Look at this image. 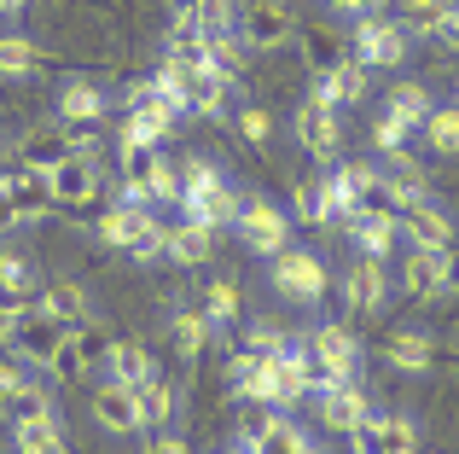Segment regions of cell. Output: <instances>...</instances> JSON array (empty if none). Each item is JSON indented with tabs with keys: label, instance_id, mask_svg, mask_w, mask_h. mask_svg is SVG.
Masks as SVG:
<instances>
[{
	"label": "cell",
	"instance_id": "7402d4cb",
	"mask_svg": "<svg viewBox=\"0 0 459 454\" xmlns=\"http://www.w3.org/2000/svg\"><path fill=\"white\" fill-rule=\"evenodd\" d=\"M238 210H245V193H238L233 181H221V187H210L198 205H180V216H186V222H204V227H215V233H221V227L238 222Z\"/></svg>",
	"mask_w": 459,
	"mask_h": 454
},
{
	"label": "cell",
	"instance_id": "8d00e7d4",
	"mask_svg": "<svg viewBox=\"0 0 459 454\" xmlns=\"http://www.w3.org/2000/svg\"><path fill=\"white\" fill-rule=\"evenodd\" d=\"M250 449L256 454H308V437L297 432L285 414H273V420H262V432L250 437Z\"/></svg>",
	"mask_w": 459,
	"mask_h": 454
},
{
	"label": "cell",
	"instance_id": "9f6ffc18",
	"mask_svg": "<svg viewBox=\"0 0 459 454\" xmlns=\"http://www.w3.org/2000/svg\"><path fill=\"white\" fill-rule=\"evenodd\" d=\"M442 280H448V292H459V239L442 250Z\"/></svg>",
	"mask_w": 459,
	"mask_h": 454
},
{
	"label": "cell",
	"instance_id": "e575fe53",
	"mask_svg": "<svg viewBox=\"0 0 459 454\" xmlns=\"http://www.w3.org/2000/svg\"><path fill=\"white\" fill-rule=\"evenodd\" d=\"M134 402H140V432H146V425H157V432H163V425L175 420V402H180V397H175V385H169L163 373H152L146 385L134 390Z\"/></svg>",
	"mask_w": 459,
	"mask_h": 454
},
{
	"label": "cell",
	"instance_id": "bcb514c9",
	"mask_svg": "<svg viewBox=\"0 0 459 454\" xmlns=\"http://www.w3.org/2000/svg\"><path fill=\"white\" fill-rule=\"evenodd\" d=\"M192 23H198L204 35H227V30H238V0H204V6L192 12Z\"/></svg>",
	"mask_w": 459,
	"mask_h": 454
},
{
	"label": "cell",
	"instance_id": "83f0119b",
	"mask_svg": "<svg viewBox=\"0 0 459 454\" xmlns=\"http://www.w3.org/2000/svg\"><path fill=\"white\" fill-rule=\"evenodd\" d=\"M35 292H41V280H35L30 257H18V250H0V303H6V309H30Z\"/></svg>",
	"mask_w": 459,
	"mask_h": 454
},
{
	"label": "cell",
	"instance_id": "ba28073f",
	"mask_svg": "<svg viewBox=\"0 0 459 454\" xmlns=\"http://www.w3.org/2000/svg\"><path fill=\"white\" fill-rule=\"evenodd\" d=\"M291 135H297V146L308 152V158H320L325 170L337 163V146H343V128H337V111L325 100H308L297 105V117H291Z\"/></svg>",
	"mask_w": 459,
	"mask_h": 454
},
{
	"label": "cell",
	"instance_id": "4fadbf2b",
	"mask_svg": "<svg viewBox=\"0 0 459 454\" xmlns=\"http://www.w3.org/2000/svg\"><path fill=\"white\" fill-rule=\"evenodd\" d=\"M367 414H378V408H372V397H367V385H360V379H343V385H332L320 397V425H325V432H343L349 437L360 420H367Z\"/></svg>",
	"mask_w": 459,
	"mask_h": 454
},
{
	"label": "cell",
	"instance_id": "3957f363",
	"mask_svg": "<svg viewBox=\"0 0 459 454\" xmlns=\"http://www.w3.org/2000/svg\"><path fill=\"white\" fill-rule=\"evenodd\" d=\"M291 216H285L273 198H245V210H238V222H233V233H238V245L250 250V257H280L285 245H291Z\"/></svg>",
	"mask_w": 459,
	"mask_h": 454
},
{
	"label": "cell",
	"instance_id": "836d02e7",
	"mask_svg": "<svg viewBox=\"0 0 459 454\" xmlns=\"http://www.w3.org/2000/svg\"><path fill=\"white\" fill-rule=\"evenodd\" d=\"M169 332H175V350L180 355H204V344L215 338V320L204 315L198 303H180L175 315H169Z\"/></svg>",
	"mask_w": 459,
	"mask_h": 454
},
{
	"label": "cell",
	"instance_id": "74e56055",
	"mask_svg": "<svg viewBox=\"0 0 459 454\" xmlns=\"http://www.w3.org/2000/svg\"><path fill=\"white\" fill-rule=\"evenodd\" d=\"M245 65H250V47H245V35H238V30L210 35V70L221 82H238V76H245Z\"/></svg>",
	"mask_w": 459,
	"mask_h": 454
},
{
	"label": "cell",
	"instance_id": "03108f58",
	"mask_svg": "<svg viewBox=\"0 0 459 454\" xmlns=\"http://www.w3.org/2000/svg\"><path fill=\"white\" fill-rule=\"evenodd\" d=\"M454 105H459V93H454Z\"/></svg>",
	"mask_w": 459,
	"mask_h": 454
},
{
	"label": "cell",
	"instance_id": "e7e4bbea",
	"mask_svg": "<svg viewBox=\"0 0 459 454\" xmlns=\"http://www.w3.org/2000/svg\"><path fill=\"white\" fill-rule=\"evenodd\" d=\"M308 454H320V449H314V443H308Z\"/></svg>",
	"mask_w": 459,
	"mask_h": 454
},
{
	"label": "cell",
	"instance_id": "ab89813d",
	"mask_svg": "<svg viewBox=\"0 0 459 454\" xmlns=\"http://www.w3.org/2000/svg\"><path fill=\"white\" fill-rule=\"evenodd\" d=\"M41 70V53H35L30 35H0V76L6 82H30Z\"/></svg>",
	"mask_w": 459,
	"mask_h": 454
},
{
	"label": "cell",
	"instance_id": "6da1fadb",
	"mask_svg": "<svg viewBox=\"0 0 459 454\" xmlns=\"http://www.w3.org/2000/svg\"><path fill=\"white\" fill-rule=\"evenodd\" d=\"M268 274H273V292H280L285 303H303V309H314L325 292H332V268L303 245H285Z\"/></svg>",
	"mask_w": 459,
	"mask_h": 454
},
{
	"label": "cell",
	"instance_id": "ac0fdd59",
	"mask_svg": "<svg viewBox=\"0 0 459 454\" xmlns=\"http://www.w3.org/2000/svg\"><path fill=\"white\" fill-rule=\"evenodd\" d=\"M65 158H76V140H70L58 123H47V128H30V135L18 140V163H23V170H41V175H53Z\"/></svg>",
	"mask_w": 459,
	"mask_h": 454
},
{
	"label": "cell",
	"instance_id": "7dc6e473",
	"mask_svg": "<svg viewBox=\"0 0 459 454\" xmlns=\"http://www.w3.org/2000/svg\"><path fill=\"white\" fill-rule=\"evenodd\" d=\"M407 140H413V135H407L395 117L378 111V123H372V152H378V158H395V152H407Z\"/></svg>",
	"mask_w": 459,
	"mask_h": 454
},
{
	"label": "cell",
	"instance_id": "f5cc1de1",
	"mask_svg": "<svg viewBox=\"0 0 459 454\" xmlns=\"http://www.w3.org/2000/svg\"><path fill=\"white\" fill-rule=\"evenodd\" d=\"M163 245H169V222H152L146 233L134 239V250H128V257H134V262H157V257H163Z\"/></svg>",
	"mask_w": 459,
	"mask_h": 454
},
{
	"label": "cell",
	"instance_id": "f1b7e54d",
	"mask_svg": "<svg viewBox=\"0 0 459 454\" xmlns=\"http://www.w3.org/2000/svg\"><path fill=\"white\" fill-rule=\"evenodd\" d=\"M343 233L355 239V245H360V257H372V262H384V257L395 250V239H402L390 216H367V210H355V216L343 222Z\"/></svg>",
	"mask_w": 459,
	"mask_h": 454
},
{
	"label": "cell",
	"instance_id": "7c38bea8",
	"mask_svg": "<svg viewBox=\"0 0 459 454\" xmlns=\"http://www.w3.org/2000/svg\"><path fill=\"white\" fill-rule=\"evenodd\" d=\"M384 303H390V274H384V262L360 257L355 268L343 274V309L355 320H367V315H384Z\"/></svg>",
	"mask_w": 459,
	"mask_h": 454
},
{
	"label": "cell",
	"instance_id": "6125c7cd",
	"mask_svg": "<svg viewBox=\"0 0 459 454\" xmlns=\"http://www.w3.org/2000/svg\"><path fill=\"white\" fill-rule=\"evenodd\" d=\"M23 6H30V0H0V18H18Z\"/></svg>",
	"mask_w": 459,
	"mask_h": 454
},
{
	"label": "cell",
	"instance_id": "d6a6232c",
	"mask_svg": "<svg viewBox=\"0 0 459 454\" xmlns=\"http://www.w3.org/2000/svg\"><path fill=\"white\" fill-rule=\"evenodd\" d=\"M105 367H111V379H117V385H128V390H140V385L157 373L152 350H146V344H134V338H117V344H111V362H105Z\"/></svg>",
	"mask_w": 459,
	"mask_h": 454
},
{
	"label": "cell",
	"instance_id": "94428289",
	"mask_svg": "<svg viewBox=\"0 0 459 454\" xmlns=\"http://www.w3.org/2000/svg\"><path fill=\"white\" fill-rule=\"evenodd\" d=\"M6 227H18V216H12V205H6V193H0V233H6Z\"/></svg>",
	"mask_w": 459,
	"mask_h": 454
},
{
	"label": "cell",
	"instance_id": "d590c367",
	"mask_svg": "<svg viewBox=\"0 0 459 454\" xmlns=\"http://www.w3.org/2000/svg\"><path fill=\"white\" fill-rule=\"evenodd\" d=\"M297 41H303V58H308V70H314V76H325V70H337V65L349 58V47L337 41L332 30H320V23L297 30Z\"/></svg>",
	"mask_w": 459,
	"mask_h": 454
},
{
	"label": "cell",
	"instance_id": "816d5d0a",
	"mask_svg": "<svg viewBox=\"0 0 459 454\" xmlns=\"http://www.w3.org/2000/svg\"><path fill=\"white\" fill-rule=\"evenodd\" d=\"M47 373H53L58 385H70V379L88 373V362H82V350H76V338H70V332H65V344H58V355H53V367H47Z\"/></svg>",
	"mask_w": 459,
	"mask_h": 454
},
{
	"label": "cell",
	"instance_id": "8fae6325",
	"mask_svg": "<svg viewBox=\"0 0 459 454\" xmlns=\"http://www.w3.org/2000/svg\"><path fill=\"white\" fill-rule=\"evenodd\" d=\"M395 233L407 239V250H448L454 245V216L442 205H430V198H419V205H407L402 216H395Z\"/></svg>",
	"mask_w": 459,
	"mask_h": 454
},
{
	"label": "cell",
	"instance_id": "f907efd6",
	"mask_svg": "<svg viewBox=\"0 0 459 454\" xmlns=\"http://www.w3.org/2000/svg\"><path fill=\"white\" fill-rule=\"evenodd\" d=\"M238 135H245L250 146H268V140H273V111H262V105H245V111H238Z\"/></svg>",
	"mask_w": 459,
	"mask_h": 454
},
{
	"label": "cell",
	"instance_id": "4dcf8cb0",
	"mask_svg": "<svg viewBox=\"0 0 459 454\" xmlns=\"http://www.w3.org/2000/svg\"><path fill=\"white\" fill-rule=\"evenodd\" d=\"M454 6H459V0H402V18H395V23L407 30V41H437Z\"/></svg>",
	"mask_w": 459,
	"mask_h": 454
},
{
	"label": "cell",
	"instance_id": "4316f807",
	"mask_svg": "<svg viewBox=\"0 0 459 454\" xmlns=\"http://www.w3.org/2000/svg\"><path fill=\"white\" fill-rule=\"evenodd\" d=\"M210 250H215V227H204V222H186V216H180L175 227H169V245H163V257H169V262L192 268V262H210Z\"/></svg>",
	"mask_w": 459,
	"mask_h": 454
},
{
	"label": "cell",
	"instance_id": "680465c9",
	"mask_svg": "<svg viewBox=\"0 0 459 454\" xmlns=\"http://www.w3.org/2000/svg\"><path fill=\"white\" fill-rule=\"evenodd\" d=\"M437 41H442V47H454V53H459V6L448 12V23H442V35H437Z\"/></svg>",
	"mask_w": 459,
	"mask_h": 454
},
{
	"label": "cell",
	"instance_id": "cb8c5ba5",
	"mask_svg": "<svg viewBox=\"0 0 459 454\" xmlns=\"http://www.w3.org/2000/svg\"><path fill=\"white\" fill-rule=\"evenodd\" d=\"M384 362L402 367V373H425V367L437 362V344H430V332H419V327H395L390 338H384Z\"/></svg>",
	"mask_w": 459,
	"mask_h": 454
},
{
	"label": "cell",
	"instance_id": "be15d7a7",
	"mask_svg": "<svg viewBox=\"0 0 459 454\" xmlns=\"http://www.w3.org/2000/svg\"><path fill=\"white\" fill-rule=\"evenodd\" d=\"M169 6H175V12H180V18H192V12H198V6H204V0H169Z\"/></svg>",
	"mask_w": 459,
	"mask_h": 454
},
{
	"label": "cell",
	"instance_id": "603a6c76",
	"mask_svg": "<svg viewBox=\"0 0 459 454\" xmlns=\"http://www.w3.org/2000/svg\"><path fill=\"white\" fill-rule=\"evenodd\" d=\"M430 111H437V100H430L425 82H395V88L384 93V117H395V123H402L407 135H419Z\"/></svg>",
	"mask_w": 459,
	"mask_h": 454
},
{
	"label": "cell",
	"instance_id": "8992f818",
	"mask_svg": "<svg viewBox=\"0 0 459 454\" xmlns=\"http://www.w3.org/2000/svg\"><path fill=\"white\" fill-rule=\"evenodd\" d=\"M238 35H245L250 53H273V47H285L297 35V18L285 0H245L238 6Z\"/></svg>",
	"mask_w": 459,
	"mask_h": 454
},
{
	"label": "cell",
	"instance_id": "1f68e13d",
	"mask_svg": "<svg viewBox=\"0 0 459 454\" xmlns=\"http://www.w3.org/2000/svg\"><path fill=\"white\" fill-rule=\"evenodd\" d=\"M227 100H233V82H221L215 70H192L186 76V111L192 117H227Z\"/></svg>",
	"mask_w": 459,
	"mask_h": 454
},
{
	"label": "cell",
	"instance_id": "9a60e30c",
	"mask_svg": "<svg viewBox=\"0 0 459 454\" xmlns=\"http://www.w3.org/2000/svg\"><path fill=\"white\" fill-rule=\"evenodd\" d=\"M93 420H100V432L111 437H140V402L128 385H117V379H105L100 390H93Z\"/></svg>",
	"mask_w": 459,
	"mask_h": 454
},
{
	"label": "cell",
	"instance_id": "9c48e42d",
	"mask_svg": "<svg viewBox=\"0 0 459 454\" xmlns=\"http://www.w3.org/2000/svg\"><path fill=\"white\" fill-rule=\"evenodd\" d=\"M47 181H53V210H88L105 187V170H100L93 152H76V158H65Z\"/></svg>",
	"mask_w": 459,
	"mask_h": 454
},
{
	"label": "cell",
	"instance_id": "7a4b0ae2",
	"mask_svg": "<svg viewBox=\"0 0 459 454\" xmlns=\"http://www.w3.org/2000/svg\"><path fill=\"white\" fill-rule=\"evenodd\" d=\"M105 111H111V100H105V88H100V82H88V76H70L65 88H58V105H53V123L65 128L70 140H76V152H88L93 128L105 123Z\"/></svg>",
	"mask_w": 459,
	"mask_h": 454
},
{
	"label": "cell",
	"instance_id": "c3c4849f",
	"mask_svg": "<svg viewBox=\"0 0 459 454\" xmlns=\"http://www.w3.org/2000/svg\"><path fill=\"white\" fill-rule=\"evenodd\" d=\"M297 222L303 227H325V198H320V181H297Z\"/></svg>",
	"mask_w": 459,
	"mask_h": 454
},
{
	"label": "cell",
	"instance_id": "e0dca14e",
	"mask_svg": "<svg viewBox=\"0 0 459 454\" xmlns=\"http://www.w3.org/2000/svg\"><path fill=\"white\" fill-rule=\"evenodd\" d=\"M123 105H128V117H146V123H157L163 135H175L180 128V117H186V100H175L169 88H157V82H134V88L123 93Z\"/></svg>",
	"mask_w": 459,
	"mask_h": 454
},
{
	"label": "cell",
	"instance_id": "f546056e",
	"mask_svg": "<svg viewBox=\"0 0 459 454\" xmlns=\"http://www.w3.org/2000/svg\"><path fill=\"white\" fill-rule=\"evenodd\" d=\"M163 47H169V58H175V65H186V70H210V35H204L192 18H180V12H175V23H169Z\"/></svg>",
	"mask_w": 459,
	"mask_h": 454
},
{
	"label": "cell",
	"instance_id": "2e32d148",
	"mask_svg": "<svg viewBox=\"0 0 459 454\" xmlns=\"http://www.w3.org/2000/svg\"><path fill=\"white\" fill-rule=\"evenodd\" d=\"M303 344H308L314 355H320V362H332L343 379H355V373H360V338L349 332V320H320V327H314Z\"/></svg>",
	"mask_w": 459,
	"mask_h": 454
},
{
	"label": "cell",
	"instance_id": "b9f144b4",
	"mask_svg": "<svg viewBox=\"0 0 459 454\" xmlns=\"http://www.w3.org/2000/svg\"><path fill=\"white\" fill-rule=\"evenodd\" d=\"M221 181H227V175L215 170L210 158H186V163H180V205H198V198L210 193V187H221Z\"/></svg>",
	"mask_w": 459,
	"mask_h": 454
},
{
	"label": "cell",
	"instance_id": "5b68a950",
	"mask_svg": "<svg viewBox=\"0 0 459 454\" xmlns=\"http://www.w3.org/2000/svg\"><path fill=\"white\" fill-rule=\"evenodd\" d=\"M12 355H18L23 367H53V355H58V344H65V327H58L53 315H41V303H30V309H12Z\"/></svg>",
	"mask_w": 459,
	"mask_h": 454
},
{
	"label": "cell",
	"instance_id": "11a10c76",
	"mask_svg": "<svg viewBox=\"0 0 459 454\" xmlns=\"http://www.w3.org/2000/svg\"><path fill=\"white\" fill-rule=\"evenodd\" d=\"M23 379H30V373H23V367H18V362H12V355H0V402H6V397H12V390H18V385H23Z\"/></svg>",
	"mask_w": 459,
	"mask_h": 454
},
{
	"label": "cell",
	"instance_id": "681fc988",
	"mask_svg": "<svg viewBox=\"0 0 459 454\" xmlns=\"http://www.w3.org/2000/svg\"><path fill=\"white\" fill-rule=\"evenodd\" d=\"M152 205H180V163L157 158V170H152Z\"/></svg>",
	"mask_w": 459,
	"mask_h": 454
},
{
	"label": "cell",
	"instance_id": "f35d334b",
	"mask_svg": "<svg viewBox=\"0 0 459 454\" xmlns=\"http://www.w3.org/2000/svg\"><path fill=\"white\" fill-rule=\"evenodd\" d=\"M41 414H58V408H53V390L35 385V379H23V385L0 402V420H41Z\"/></svg>",
	"mask_w": 459,
	"mask_h": 454
},
{
	"label": "cell",
	"instance_id": "d4e9b609",
	"mask_svg": "<svg viewBox=\"0 0 459 454\" xmlns=\"http://www.w3.org/2000/svg\"><path fill=\"white\" fill-rule=\"evenodd\" d=\"M198 309L215 320V332H238V315H245V297H238L233 280H221V274H210L198 292Z\"/></svg>",
	"mask_w": 459,
	"mask_h": 454
},
{
	"label": "cell",
	"instance_id": "30bf717a",
	"mask_svg": "<svg viewBox=\"0 0 459 454\" xmlns=\"http://www.w3.org/2000/svg\"><path fill=\"white\" fill-rule=\"evenodd\" d=\"M0 193H6V205H12V216H18V227L53 216V181H47L41 170H23V163H12V170L0 175Z\"/></svg>",
	"mask_w": 459,
	"mask_h": 454
},
{
	"label": "cell",
	"instance_id": "ee69618b",
	"mask_svg": "<svg viewBox=\"0 0 459 454\" xmlns=\"http://www.w3.org/2000/svg\"><path fill=\"white\" fill-rule=\"evenodd\" d=\"M70 338H76V350H82V362H88V367H105V362H111V344H117V338L105 332V320H100V315L82 320Z\"/></svg>",
	"mask_w": 459,
	"mask_h": 454
},
{
	"label": "cell",
	"instance_id": "d6986e66",
	"mask_svg": "<svg viewBox=\"0 0 459 454\" xmlns=\"http://www.w3.org/2000/svg\"><path fill=\"white\" fill-rule=\"evenodd\" d=\"M372 88V70L355 65V58H343L337 70H325V76H314V100H325L332 111H343V105H360Z\"/></svg>",
	"mask_w": 459,
	"mask_h": 454
},
{
	"label": "cell",
	"instance_id": "f6af8a7d",
	"mask_svg": "<svg viewBox=\"0 0 459 454\" xmlns=\"http://www.w3.org/2000/svg\"><path fill=\"white\" fill-rule=\"evenodd\" d=\"M117 158H123V181H146L152 187V170L163 152L146 146V140H117Z\"/></svg>",
	"mask_w": 459,
	"mask_h": 454
},
{
	"label": "cell",
	"instance_id": "60d3db41",
	"mask_svg": "<svg viewBox=\"0 0 459 454\" xmlns=\"http://www.w3.org/2000/svg\"><path fill=\"white\" fill-rule=\"evenodd\" d=\"M419 135H425V146L437 152V158H459V105H437Z\"/></svg>",
	"mask_w": 459,
	"mask_h": 454
},
{
	"label": "cell",
	"instance_id": "db71d44e",
	"mask_svg": "<svg viewBox=\"0 0 459 454\" xmlns=\"http://www.w3.org/2000/svg\"><path fill=\"white\" fill-rule=\"evenodd\" d=\"M332 12H349V18H378L384 12V0H325Z\"/></svg>",
	"mask_w": 459,
	"mask_h": 454
},
{
	"label": "cell",
	"instance_id": "52a82bcc",
	"mask_svg": "<svg viewBox=\"0 0 459 454\" xmlns=\"http://www.w3.org/2000/svg\"><path fill=\"white\" fill-rule=\"evenodd\" d=\"M349 454H419V425L407 414H367L349 432Z\"/></svg>",
	"mask_w": 459,
	"mask_h": 454
},
{
	"label": "cell",
	"instance_id": "44dd1931",
	"mask_svg": "<svg viewBox=\"0 0 459 454\" xmlns=\"http://www.w3.org/2000/svg\"><path fill=\"white\" fill-rule=\"evenodd\" d=\"M152 222L157 216H152V210H140V205H111L93 233H100V245H111V250H123V257H128V250H134V239L146 233Z\"/></svg>",
	"mask_w": 459,
	"mask_h": 454
},
{
	"label": "cell",
	"instance_id": "484cf974",
	"mask_svg": "<svg viewBox=\"0 0 459 454\" xmlns=\"http://www.w3.org/2000/svg\"><path fill=\"white\" fill-rule=\"evenodd\" d=\"M12 454H70L65 432H58V414H41V420H12Z\"/></svg>",
	"mask_w": 459,
	"mask_h": 454
},
{
	"label": "cell",
	"instance_id": "7bdbcfd3",
	"mask_svg": "<svg viewBox=\"0 0 459 454\" xmlns=\"http://www.w3.org/2000/svg\"><path fill=\"white\" fill-rule=\"evenodd\" d=\"M238 344H245V350H256V355H268V362H273V355H285V350H291V332H285V327H273V320H245V338H238Z\"/></svg>",
	"mask_w": 459,
	"mask_h": 454
},
{
	"label": "cell",
	"instance_id": "91938a15",
	"mask_svg": "<svg viewBox=\"0 0 459 454\" xmlns=\"http://www.w3.org/2000/svg\"><path fill=\"white\" fill-rule=\"evenodd\" d=\"M12 327H18V320H12V309L0 303V355H12Z\"/></svg>",
	"mask_w": 459,
	"mask_h": 454
},
{
	"label": "cell",
	"instance_id": "6f0895ef",
	"mask_svg": "<svg viewBox=\"0 0 459 454\" xmlns=\"http://www.w3.org/2000/svg\"><path fill=\"white\" fill-rule=\"evenodd\" d=\"M152 454H192V449H186V437L163 432V437H157V443H152Z\"/></svg>",
	"mask_w": 459,
	"mask_h": 454
},
{
	"label": "cell",
	"instance_id": "277c9868",
	"mask_svg": "<svg viewBox=\"0 0 459 454\" xmlns=\"http://www.w3.org/2000/svg\"><path fill=\"white\" fill-rule=\"evenodd\" d=\"M349 58L355 65H367V70H395L407 58V30L395 18H355V30H349Z\"/></svg>",
	"mask_w": 459,
	"mask_h": 454
},
{
	"label": "cell",
	"instance_id": "ffe728a7",
	"mask_svg": "<svg viewBox=\"0 0 459 454\" xmlns=\"http://www.w3.org/2000/svg\"><path fill=\"white\" fill-rule=\"evenodd\" d=\"M395 280H402V292L419 297V303L448 297V280H442V250H407V262L395 268Z\"/></svg>",
	"mask_w": 459,
	"mask_h": 454
},
{
	"label": "cell",
	"instance_id": "5bb4252c",
	"mask_svg": "<svg viewBox=\"0 0 459 454\" xmlns=\"http://www.w3.org/2000/svg\"><path fill=\"white\" fill-rule=\"evenodd\" d=\"M35 303H41V315H53L65 332H76L82 320H93V297L82 292L76 280H65V274H53V280H41V292H35Z\"/></svg>",
	"mask_w": 459,
	"mask_h": 454
}]
</instances>
